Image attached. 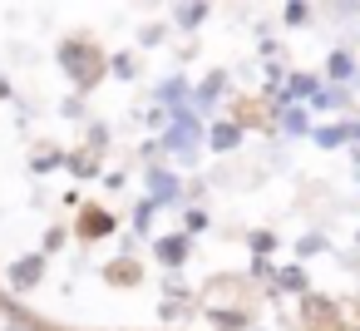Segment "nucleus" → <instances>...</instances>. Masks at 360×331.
I'll return each instance as SVG.
<instances>
[{"instance_id": "nucleus-7", "label": "nucleus", "mask_w": 360, "mask_h": 331, "mask_svg": "<svg viewBox=\"0 0 360 331\" xmlns=\"http://www.w3.org/2000/svg\"><path fill=\"white\" fill-rule=\"evenodd\" d=\"M158 252H163V262H183V242H178V237H173V242H163Z\"/></svg>"}, {"instance_id": "nucleus-3", "label": "nucleus", "mask_w": 360, "mask_h": 331, "mask_svg": "<svg viewBox=\"0 0 360 331\" xmlns=\"http://www.w3.org/2000/svg\"><path fill=\"white\" fill-rule=\"evenodd\" d=\"M306 20V0H291V6H286V25H301Z\"/></svg>"}, {"instance_id": "nucleus-1", "label": "nucleus", "mask_w": 360, "mask_h": 331, "mask_svg": "<svg viewBox=\"0 0 360 331\" xmlns=\"http://www.w3.org/2000/svg\"><path fill=\"white\" fill-rule=\"evenodd\" d=\"M237 139H242V129H237V124H222V129L212 134V149H237Z\"/></svg>"}, {"instance_id": "nucleus-4", "label": "nucleus", "mask_w": 360, "mask_h": 331, "mask_svg": "<svg viewBox=\"0 0 360 331\" xmlns=\"http://www.w3.org/2000/svg\"><path fill=\"white\" fill-rule=\"evenodd\" d=\"M178 20H183V25H198V20H202V0H198V6H183Z\"/></svg>"}, {"instance_id": "nucleus-5", "label": "nucleus", "mask_w": 360, "mask_h": 331, "mask_svg": "<svg viewBox=\"0 0 360 331\" xmlns=\"http://www.w3.org/2000/svg\"><path fill=\"white\" fill-rule=\"evenodd\" d=\"M330 75L345 80V75H350V55H330Z\"/></svg>"}, {"instance_id": "nucleus-6", "label": "nucleus", "mask_w": 360, "mask_h": 331, "mask_svg": "<svg viewBox=\"0 0 360 331\" xmlns=\"http://www.w3.org/2000/svg\"><path fill=\"white\" fill-rule=\"evenodd\" d=\"M340 139H345V134H340V129H321V134H316V144H321V149H335V144H340Z\"/></svg>"}, {"instance_id": "nucleus-2", "label": "nucleus", "mask_w": 360, "mask_h": 331, "mask_svg": "<svg viewBox=\"0 0 360 331\" xmlns=\"http://www.w3.org/2000/svg\"><path fill=\"white\" fill-rule=\"evenodd\" d=\"M35 277H40V257H30V262H20V267H15V282H20V287H25V282H35Z\"/></svg>"}]
</instances>
